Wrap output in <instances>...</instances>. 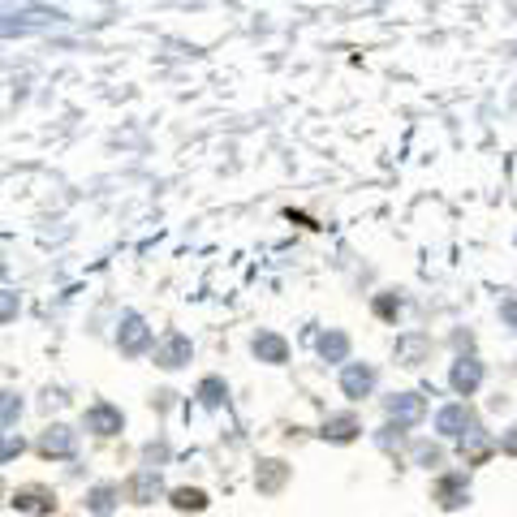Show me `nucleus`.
Instances as JSON below:
<instances>
[{
	"mask_svg": "<svg viewBox=\"0 0 517 517\" xmlns=\"http://www.w3.org/2000/svg\"><path fill=\"white\" fill-rule=\"evenodd\" d=\"M319 354L328 358V362H345V354H350V337H345V332H323Z\"/></svg>",
	"mask_w": 517,
	"mask_h": 517,
	"instance_id": "ddd939ff",
	"label": "nucleus"
},
{
	"mask_svg": "<svg viewBox=\"0 0 517 517\" xmlns=\"http://www.w3.org/2000/svg\"><path fill=\"white\" fill-rule=\"evenodd\" d=\"M39 452L44 457H69L74 452V431L69 427H48L44 440H39Z\"/></svg>",
	"mask_w": 517,
	"mask_h": 517,
	"instance_id": "6e6552de",
	"label": "nucleus"
},
{
	"mask_svg": "<svg viewBox=\"0 0 517 517\" xmlns=\"http://www.w3.org/2000/svg\"><path fill=\"white\" fill-rule=\"evenodd\" d=\"M86 504H91V509H96L99 517L113 513V509H117V492H113V487H96V492L86 496Z\"/></svg>",
	"mask_w": 517,
	"mask_h": 517,
	"instance_id": "f3484780",
	"label": "nucleus"
},
{
	"mask_svg": "<svg viewBox=\"0 0 517 517\" xmlns=\"http://www.w3.org/2000/svg\"><path fill=\"white\" fill-rule=\"evenodd\" d=\"M147 340H151L147 323L138 319V315H126V319H121V354H143Z\"/></svg>",
	"mask_w": 517,
	"mask_h": 517,
	"instance_id": "39448f33",
	"label": "nucleus"
},
{
	"mask_svg": "<svg viewBox=\"0 0 517 517\" xmlns=\"http://www.w3.org/2000/svg\"><path fill=\"white\" fill-rule=\"evenodd\" d=\"M14 504L17 509H31V513H52V509H56V504L48 501V496H44V492H14Z\"/></svg>",
	"mask_w": 517,
	"mask_h": 517,
	"instance_id": "4468645a",
	"label": "nucleus"
},
{
	"mask_svg": "<svg viewBox=\"0 0 517 517\" xmlns=\"http://www.w3.org/2000/svg\"><path fill=\"white\" fill-rule=\"evenodd\" d=\"M198 397H203V405H220V397H225V384H220V380H203Z\"/></svg>",
	"mask_w": 517,
	"mask_h": 517,
	"instance_id": "6ab92c4d",
	"label": "nucleus"
},
{
	"mask_svg": "<svg viewBox=\"0 0 517 517\" xmlns=\"http://www.w3.org/2000/svg\"><path fill=\"white\" fill-rule=\"evenodd\" d=\"M173 504H177V509H194V513H198V509H208V496H203V492H194V487H181V492H173Z\"/></svg>",
	"mask_w": 517,
	"mask_h": 517,
	"instance_id": "a211bd4d",
	"label": "nucleus"
},
{
	"mask_svg": "<svg viewBox=\"0 0 517 517\" xmlns=\"http://www.w3.org/2000/svg\"><path fill=\"white\" fill-rule=\"evenodd\" d=\"M422 350H427V337H405L401 345H397V358H401L405 367H414L422 358Z\"/></svg>",
	"mask_w": 517,
	"mask_h": 517,
	"instance_id": "2eb2a0df",
	"label": "nucleus"
},
{
	"mask_svg": "<svg viewBox=\"0 0 517 517\" xmlns=\"http://www.w3.org/2000/svg\"><path fill=\"white\" fill-rule=\"evenodd\" d=\"M414 457H419V466H440V449H431V444H419V449H414Z\"/></svg>",
	"mask_w": 517,
	"mask_h": 517,
	"instance_id": "aec40b11",
	"label": "nucleus"
},
{
	"mask_svg": "<svg viewBox=\"0 0 517 517\" xmlns=\"http://www.w3.org/2000/svg\"><path fill=\"white\" fill-rule=\"evenodd\" d=\"M388 419L397 422H419L422 419V397H414V392H397V397H388L384 401Z\"/></svg>",
	"mask_w": 517,
	"mask_h": 517,
	"instance_id": "423d86ee",
	"label": "nucleus"
},
{
	"mask_svg": "<svg viewBox=\"0 0 517 517\" xmlns=\"http://www.w3.org/2000/svg\"><path fill=\"white\" fill-rule=\"evenodd\" d=\"M86 431H99V436H113L121 431V410H113L108 401H99L86 410Z\"/></svg>",
	"mask_w": 517,
	"mask_h": 517,
	"instance_id": "20e7f679",
	"label": "nucleus"
},
{
	"mask_svg": "<svg viewBox=\"0 0 517 517\" xmlns=\"http://www.w3.org/2000/svg\"><path fill=\"white\" fill-rule=\"evenodd\" d=\"M255 354L263 358V362H285V358H289V345L276 337V332H263V337H255Z\"/></svg>",
	"mask_w": 517,
	"mask_h": 517,
	"instance_id": "f8f14e48",
	"label": "nucleus"
},
{
	"mask_svg": "<svg viewBox=\"0 0 517 517\" xmlns=\"http://www.w3.org/2000/svg\"><path fill=\"white\" fill-rule=\"evenodd\" d=\"M479 384H483V362H474V358H461V362L452 367V388L470 397V392H474Z\"/></svg>",
	"mask_w": 517,
	"mask_h": 517,
	"instance_id": "0eeeda50",
	"label": "nucleus"
},
{
	"mask_svg": "<svg viewBox=\"0 0 517 517\" xmlns=\"http://www.w3.org/2000/svg\"><path fill=\"white\" fill-rule=\"evenodd\" d=\"M14 414H17V401H14V392H5V431L14 427Z\"/></svg>",
	"mask_w": 517,
	"mask_h": 517,
	"instance_id": "412c9836",
	"label": "nucleus"
},
{
	"mask_svg": "<svg viewBox=\"0 0 517 517\" xmlns=\"http://www.w3.org/2000/svg\"><path fill=\"white\" fill-rule=\"evenodd\" d=\"M285 483V466L280 461H263V474H258V492H276Z\"/></svg>",
	"mask_w": 517,
	"mask_h": 517,
	"instance_id": "dca6fc26",
	"label": "nucleus"
},
{
	"mask_svg": "<svg viewBox=\"0 0 517 517\" xmlns=\"http://www.w3.org/2000/svg\"><path fill=\"white\" fill-rule=\"evenodd\" d=\"M340 388H345V397H367L375 388V371L362 367V362H350V367L340 371Z\"/></svg>",
	"mask_w": 517,
	"mask_h": 517,
	"instance_id": "f03ea898",
	"label": "nucleus"
},
{
	"mask_svg": "<svg viewBox=\"0 0 517 517\" xmlns=\"http://www.w3.org/2000/svg\"><path fill=\"white\" fill-rule=\"evenodd\" d=\"M129 496L138 504H151L160 496V474L156 470H143V474H134V483H129Z\"/></svg>",
	"mask_w": 517,
	"mask_h": 517,
	"instance_id": "9d476101",
	"label": "nucleus"
},
{
	"mask_svg": "<svg viewBox=\"0 0 517 517\" xmlns=\"http://www.w3.org/2000/svg\"><path fill=\"white\" fill-rule=\"evenodd\" d=\"M436 427L444 436H466L470 427H474V414H470L466 405H444L436 414Z\"/></svg>",
	"mask_w": 517,
	"mask_h": 517,
	"instance_id": "7ed1b4c3",
	"label": "nucleus"
},
{
	"mask_svg": "<svg viewBox=\"0 0 517 517\" xmlns=\"http://www.w3.org/2000/svg\"><path fill=\"white\" fill-rule=\"evenodd\" d=\"M466 479H461V474H449V479H444V483L436 487V501L444 504V509H457V504L466 501Z\"/></svg>",
	"mask_w": 517,
	"mask_h": 517,
	"instance_id": "9b49d317",
	"label": "nucleus"
},
{
	"mask_svg": "<svg viewBox=\"0 0 517 517\" xmlns=\"http://www.w3.org/2000/svg\"><path fill=\"white\" fill-rule=\"evenodd\" d=\"M501 449H504V452H513V457H517V427H509V431L501 436Z\"/></svg>",
	"mask_w": 517,
	"mask_h": 517,
	"instance_id": "4be33fe9",
	"label": "nucleus"
},
{
	"mask_svg": "<svg viewBox=\"0 0 517 517\" xmlns=\"http://www.w3.org/2000/svg\"><path fill=\"white\" fill-rule=\"evenodd\" d=\"M156 362H160V367H168V371H173V367H181V362H190V340L181 337V332H168V337L156 345Z\"/></svg>",
	"mask_w": 517,
	"mask_h": 517,
	"instance_id": "f257e3e1",
	"label": "nucleus"
},
{
	"mask_svg": "<svg viewBox=\"0 0 517 517\" xmlns=\"http://www.w3.org/2000/svg\"><path fill=\"white\" fill-rule=\"evenodd\" d=\"M501 315H504V319H509V323H513V328H517V298H513V302H504V307H501Z\"/></svg>",
	"mask_w": 517,
	"mask_h": 517,
	"instance_id": "5701e85b",
	"label": "nucleus"
},
{
	"mask_svg": "<svg viewBox=\"0 0 517 517\" xmlns=\"http://www.w3.org/2000/svg\"><path fill=\"white\" fill-rule=\"evenodd\" d=\"M375 310H380V315H392L397 307H392V298H380V302H375Z\"/></svg>",
	"mask_w": 517,
	"mask_h": 517,
	"instance_id": "b1692460",
	"label": "nucleus"
},
{
	"mask_svg": "<svg viewBox=\"0 0 517 517\" xmlns=\"http://www.w3.org/2000/svg\"><path fill=\"white\" fill-rule=\"evenodd\" d=\"M323 440H332V444H350V440L358 436V419L354 414H337V419H328L323 422Z\"/></svg>",
	"mask_w": 517,
	"mask_h": 517,
	"instance_id": "1a4fd4ad",
	"label": "nucleus"
}]
</instances>
